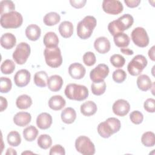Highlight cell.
Returning a JSON list of instances; mask_svg holds the SVG:
<instances>
[{"instance_id": "8", "label": "cell", "mask_w": 155, "mask_h": 155, "mask_svg": "<svg viewBox=\"0 0 155 155\" xmlns=\"http://www.w3.org/2000/svg\"><path fill=\"white\" fill-rule=\"evenodd\" d=\"M146 58L142 54L135 56L127 65V70L131 76L139 75L147 65Z\"/></svg>"}, {"instance_id": "12", "label": "cell", "mask_w": 155, "mask_h": 155, "mask_svg": "<svg viewBox=\"0 0 155 155\" xmlns=\"http://www.w3.org/2000/svg\"><path fill=\"white\" fill-rule=\"evenodd\" d=\"M102 6L103 10L110 15H118L124 10L122 4L118 0H104Z\"/></svg>"}, {"instance_id": "22", "label": "cell", "mask_w": 155, "mask_h": 155, "mask_svg": "<svg viewBox=\"0 0 155 155\" xmlns=\"http://www.w3.org/2000/svg\"><path fill=\"white\" fill-rule=\"evenodd\" d=\"M27 38L32 41H37L41 36V30L40 27L36 24H30L25 28Z\"/></svg>"}, {"instance_id": "17", "label": "cell", "mask_w": 155, "mask_h": 155, "mask_svg": "<svg viewBox=\"0 0 155 155\" xmlns=\"http://www.w3.org/2000/svg\"><path fill=\"white\" fill-rule=\"evenodd\" d=\"M52 117L47 113L39 114L36 118V125L41 130H46L50 127L52 124Z\"/></svg>"}, {"instance_id": "46", "label": "cell", "mask_w": 155, "mask_h": 155, "mask_svg": "<svg viewBox=\"0 0 155 155\" xmlns=\"http://www.w3.org/2000/svg\"><path fill=\"white\" fill-rule=\"evenodd\" d=\"M87 2L86 0H70V3L71 5L76 8H81L85 6V4Z\"/></svg>"}, {"instance_id": "33", "label": "cell", "mask_w": 155, "mask_h": 155, "mask_svg": "<svg viewBox=\"0 0 155 155\" xmlns=\"http://www.w3.org/2000/svg\"><path fill=\"white\" fill-rule=\"evenodd\" d=\"M142 143L147 147H151L155 145L154 133L152 131L145 132L141 137Z\"/></svg>"}, {"instance_id": "27", "label": "cell", "mask_w": 155, "mask_h": 155, "mask_svg": "<svg viewBox=\"0 0 155 155\" xmlns=\"http://www.w3.org/2000/svg\"><path fill=\"white\" fill-rule=\"evenodd\" d=\"M59 31L61 36L64 38L71 37L73 33V25L68 21L62 22L59 26Z\"/></svg>"}, {"instance_id": "51", "label": "cell", "mask_w": 155, "mask_h": 155, "mask_svg": "<svg viewBox=\"0 0 155 155\" xmlns=\"http://www.w3.org/2000/svg\"><path fill=\"white\" fill-rule=\"evenodd\" d=\"M5 154L7 155V154H13V155H16L17 154V153L16 151H15V150H14L13 148H8L7 150V152L5 153Z\"/></svg>"}, {"instance_id": "23", "label": "cell", "mask_w": 155, "mask_h": 155, "mask_svg": "<svg viewBox=\"0 0 155 155\" xmlns=\"http://www.w3.org/2000/svg\"><path fill=\"white\" fill-rule=\"evenodd\" d=\"M61 117L62 122L67 124H71L76 119V113L71 107H67L61 113Z\"/></svg>"}, {"instance_id": "50", "label": "cell", "mask_w": 155, "mask_h": 155, "mask_svg": "<svg viewBox=\"0 0 155 155\" xmlns=\"http://www.w3.org/2000/svg\"><path fill=\"white\" fill-rule=\"evenodd\" d=\"M120 51L122 53H124L125 54H127V55H132L134 53V52H133V51L132 50L129 49L128 48H121Z\"/></svg>"}, {"instance_id": "47", "label": "cell", "mask_w": 155, "mask_h": 155, "mask_svg": "<svg viewBox=\"0 0 155 155\" xmlns=\"http://www.w3.org/2000/svg\"><path fill=\"white\" fill-rule=\"evenodd\" d=\"M125 4L130 8H134L139 6L140 0H124Z\"/></svg>"}, {"instance_id": "31", "label": "cell", "mask_w": 155, "mask_h": 155, "mask_svg": "<svg viewBox=\"0 0 155 155\" xmlns=\"http://www.w3.org/2000/svg\"><path fill=\"white\" fill-rule=\"evenodd\" d=\"M61 20L60 15L54 12H51L47 13L44 18L43 22L45 25L53 26L57 24Z\"/></svg>"}, {"instance_id": "3", "label": "cell", "mask_w": 155, "mask_h": 155, "mask_svg": "<svg viewBox=\"0 0 155 155\" xmlns=\"http://www.w3.org/2000/svg\"><path fill=\"white\" fill-rule=\"evenodd\" d=\"M97 21L93 16H86L77 25V35L82 39L89 38L96 26Z\"/></svg>"}, {"instance_id": "21", "label": "cell", "mask_w": 155, "mask_h": 155, "mask_svg": "<svg viewBox=\"0 0 155 155\" xmlns=\"http://www.w3.org/2000/svg\"><path fill=\"white\" fill-rule=\"evenodd\" d=\"M16 43V39L11 33H5L1 37V45L6 50L12 49Z\"/></svg>"}, {"instance_id": "41", "label": "cell", "mask_w": 155, "mask_h": 155, "mask_svg": "<svg viewBox=\"0 0 155 155\" xmlns=\"http://www.w3.org/2000/svg\"><path fill=\"white\" fill-rule=\"evenodd\" d=\"M112 78L116 83H122L127 78V73L122 69H117L113 73Z\"/></svg>"}, {"instance_id": "13", "label": "cell", "mask_w": 155, "mask_h": 155, "mask_svg": "<svg viewBox=\"0 0 155 155\" xmlns=\"http://www.w3.org/2000/svg\"><path fill=\"white\" fill-rule=\"evenodd\" d=\"M112 110L114 114L123 117L127 115L130 110V105L126 100L120 99L114 102Z\"/></svg>"}, {"instance_id": "19", "label": "cell", "mask_w": 155, "mask_h": 155, "mask_svg": "<svg viewBox=\"0 0 155 155\" xmlns=\"http://www.w3.org/2000/svg\"><path fill=\"white\" fill-rule=\"evenodd\" d=\"M31 120V116L28 112L20 111L17 113L13 117V122L17 126L25 127L27 125Z\"/></svg>"}, {"instance_id": "24", "label": "cell", "mask_w": 155, "mask_h": 155, "mask_svg": "<svg viewBox=\"0 0 155 155\" xmlns=\"http://www.w3.org/2000/svg\"><path fill=\"white\" fill-rule=\"evenodd\" d=\"M43 42L46 48L57 47L59 44V38L54 32L49 31L44 35Z\"/></svg>"}, {"instance_id": "34", "label": "cell", "mask_w": 155, "mask_h": 155, "mask_svg": "<svg viewBox=\"0 0 155 155\" xmlns=\"http://www.w3.org/2000/svg\"><path fill=\"white\" fill-rule=\"evenodd\" d=\"M38 146L44 150H47L52 145V139L48 134H41L38 138L37 141Z\"/></svg>"}, {"instance_id": "36", "label": "cell", "mask_w": 155, "mask_h": 155, "mask_svg": "<svg viewBox=\"0 0 155 155\" xmlns=\"http://www.w3.org/2000/svg\"><path fill=\"white\" fill-rule=\"evenodd\" d=\"M15 69V64L11 59H6L2 62L1 65V73L5 74H12Z\"/></svg>"}, {"instance_id": "11", "label": "cell", "mask_w": 155, "mask_h": 155, "mask_svg": "<svg viewBox=\"0 0 155 155\" xmlns=\"http://www.w3.org/2000/svg\"><path fill=\"white\" fill-rule=\"evenodd\" d=\"M108 74V66L104 64H100L91 70L90 78L93 82H99L104 81Z\"/></svg>"}, {"instance_id": "9", "label": "cell", "mask_w": 155, "mask_h": 155, "mask_svg": "<svg viewBox=\"0 0 155 155\" xmlns=\"http://www.w3.org/2000/svg\"><path fill=\"white\" fill-rule=\"evenodd\" d=\"M31 52L30 45L24 42L19 43L13 53V59L19 65L24 64L27 61Z\"/></svg>"}, {"instance_id": "28", "label": "cell", "mask_w": 155, "mask_h": 155, "mask_svg": "<svg viewBox=\"0 0 155 155\" xmlns=\"http://www.w3.org/2000/svg\"><path fill=\"white\" fill-rule=\"evenodd\" d=\"M115 45L120 48H124L128 46L130 39L129 36L124 33H119L113 36Z\"/></svg>"}, {"instance_id": "6", "label": "cell", "mask_w": 155, "mask_h": 155, "mask_svg": "<svg viewBox=\"0 0 155 155\" xmlns=\"http://www.w3.org/2000/svg\"><path fill=\"white\" fill-rule=\"evenodd\" d=\"M44 54L45 62L49 67L51 68H58L62 65V56L61 50L58 47L45 48Z\"/></svg>"}, {"instance_id": "45", "label": "cell", "mask_w": 155, "mask_h": 155, "mask_svg": "<svg viewBox=\"0 0 155 155\" xmlns=\"http://www.w3.org/2000/svg\"><path fill=\"white\" fill-rule=\"evenodd\" d=\"M50 155H54V154H58V155H65V151L64 148L59 144L54 145L53 146L49 152Z\"/></svg>"}, {"instance_id": "2", "label": "cell", "mask_w": 155, "mask_h": 155, "mask_svg": "<svg viewBox=\"0 0 155 155\" xmlns=\"http://www.w3.org/2000/svg\"><path fill=\"white\" fill-rule=\"evenodd\" d=\"M120 127L121 124L118 119L109 117L98 125L97 131L102 137L108 138L112 134L118 132Z\"/></svg>"}, {"instance_id": "10", "label": "cell", "mask_w": 155, "mask_h": 155, "mask_svg": "<svg viewBox=\"0 0 155 155\" xmlns=\"http://www.w3.org/2000/svg\"><path fill=\"white\" fill-rule=\"evenodd\" d=\"M131 39L134 44L139 47H146L149 44V37L147 31L143 27L135 28L131 33Z\"/></svg>"}, {"instance_id": "18", "label": "cell", "mask_w": 155, "mask_h": 155, "mask_svg": "<svg viewBox=\"0 0 155 155\" xmlns=\"http://www.w3.org/2000/svg\"><path fill=\"white\" fill-rule=\"evenodd\" d=\"M63 82V79L61 76L54 74L48 78L47 81V87L51 91H58L61 89Z\"/></svg>"}, {"instance_id": "14", "label": "cell", "mask_w": 155, "mask_h": 155, "mask_svg": "<svg viewBox=\"0 0 155 155\" xmlns=\"http://www.w3.org/2000/svg\"><path fill=\"white\" fill-rule=\"evenodd\" d=\"M30 73L26 69L18 70L14 76V82L18 87L27 86L30 81Z\"/></svg>"}, {"instance_id": "37", "label": "cell", "mask_w": 155, "mask_h": 155, "mask_svg": "<svg viewBox=\"0 0 155 155\" xmlns=\"http://www.w3.org/2000/svg\"><path fill=\"white\" fill-rule=\"evenodd\" d=\"M91 90L93 94L100 96L103 94L106 90V83L105 81L93 82L91 85Z\"/></svg>"}, {"instance_id": "48", "label": "cell", "mask_w": 155, "mask_h": 155, "mask_svg": "<svg viewBox=\"0 0 155 155\" xmlns=\"http://www.w3.org/2000/svg\"><path fill=\"white\" fill-rule=\"evenodd\" d=\"M8 105V102L7 99L3 96H0V106H1V112L5 110Z\"/></svg>"}, {"instance_id": "43", "label": "cell", "mask_w": 155, "mask_h": 155, "mask_svg": "<svg viewBox=\"0 0 155 155\" xmlns=\"http://www.w3.org/2000/svg\"><path fill=\"white\" fill-rule=\"evenodd\" d=\"M130 119L133 124L139 125L142 122L143 120V116L140 111L134 110L130 113Z\"/></svg>"}, {"instance_id": "32", "label": "cell", "mask_w": 155, "mask_h": 155, "mask_svg": "<svg viewBox=\"0 0 155 155\" xmlns=\"http://www.w3.org/2000/svg\"><path fill=\"white\" fill-rule=\"evenodd\" d=\"M38 129L33 125H30L23 130V136L28 142H32L36 139L38 135Z\"/></svg>"}, {"instance_id": "1", "label": "cell", "mask_w": 155, "mask_h": 155, "mask_svg": "<svg viewBox=\"0 0 155 155\" xmlns=\"http://www.w3.org/2000/svg\"><path fill=\"white\" fill-rule=\"evenodd\" d=\"M134 22L133 17L130 14H124L117 19L108 24V30L113 36L119 33H123L130 28Z\"/></svg>"}, {"instance_id": "25", "label": "cell", "mask_w": 155, "mask_h": 155, "mask_svg": "<svg viewBox=\"0 0 155 155\" xmlns=\"http://www.w3.org/2000/svg\"><path fill=\"white\" fill-rule=\"evenodd\" d=\"M80 110L83 115L85 116H91L96 113L97 107L93 101H88L83 103L81 105Z\"/></svg>"}, {"instance_id": "39", "label": "cell", "mask_w": 155, "mask_h": 155, "mask_svg": "<svg viewBox=\"0 0 155 155\" xmlns=\"http://www.w3.org/2000/svg\"><path fill=\"white\" fill-rule=\"evenodd\" d=\"M110 61L111 64L116 68H121L125 63L124 57L119 54H114L112 55L110 57Z\"/></svg>"}, {"instance_id": "20", "label": "cell", "mask_w": 155, "mask_h": 155, "mask_svg": "<svg viewBox=\"0 0 155 155\" xmlns=\"http://www.w3.org/2000/svg\"><path fill=\"white\" fill-rule=\"evenodd\" d=\"M66 101L61 95H54L51 97L48 101L49 107L54 111L62 110L65 105Z\"/></svg>"}, {"instance_id": "7", "label": "cell", "mask_w": 155, "mask_h": 155, "mask_svg": "<svg viewBox=\"0 0 155 155\" xmlns=\"http://www.w3.org/2000/svg\"><path fill=\"white\" fill-rule=\"evenodd\" d=\"M77 151L84 155H93L95 153V147L90 139L85 136H79L75 140Z\"/></svg>"}, {"instance_id": "4", "label": "cell", "mask_w": 155, "mask_h": 155, "mask_svg": "<svg viewBox=\"0 0 155 155\" xmlns=\"http://www.w3.org/2000/svg\"><path fill=\"white\" fill-rule=\"evenodd\" d=\"M64 92L67 98L77 101L85 100L89 94L87 87L85 85L76 84H68L65 87Z\"/></svg>"}, {"instance_id": "30", "label": "cell", "mask_w": 155, "mask_h": 155, "mask_svg": "<svg viewBox=\"0 0 155 155\" xmlns=\"http://www.w3.org/2000/svg\"><path fill=\"white\" fill-rule=\"evenodd\" d=\"M48 76L45 71H38L34 76V83L39 87H45L47 85Z\"/></svg>"}, {"instance_id": "16", "label": "cell", "mask_w": 155, "mask_h": 155, "mask_svg": "<svg viewBox=\"0 0 155 155\" xmlns=\"http://www.w3.org/2000/svg\"><path fill=\"white\" fill-rule=\"evenodd\" d=\"M95 50L101 54H105L108 52L111 48L110 41L104 36H101L96 39L94 42Z\"/></svg>"}, {"instance_id": "52", "label": "cell", "mask_w": 155, "mask_h": 155, "mask_svg": "<svg viewBox=\"0 0 155 155\" xmlns=\"http://www.w3.org/2000/svg\"><path fill=\"white\" fill-rule=\"evenodd\" d=\"M34 154V153L31 152V151H24V152L22 153V154Z\"/></svg>"}, {"instance_id": "35", "label": "cell", "mask_w": 155, "mask_h": 155, "mask_svg": "<svg viewBox=\"0 0 155 155\" xmlns=\"http://www.w3.org/2000/svg\"><path fill=\"white\" fill-rule=\"evenodd\" d=\"M7 142L12 147H18L21 142V137L16 131H12L7 135Z\"/></svg>"}, {"instance_id": "26", "label": "cell", "mask_w": 155, "mask_h": 155, "mask_svg": "<svg viewBox=\"0 0 155 155\" xmlns=\"http://www.w3.org/2000/svg\"><path fill=\"white\" fill-rule=\"evenodd\" d=\"M137 85L139 90L147 91L152 87V82L150 78L147 74H140L137 79Z\"/></svg>"}, {"instance_id": "38", "label": "cell", "mask_w": 155, "mask_h": 155, "mask_svg": "<svg viewBox=\"0 0 155 155\" xmlns=\"http://www.w3.org/2000/svg\"><path fill=\"white\" fill-rule=\"evenodd\" d=\"M1 15H4L15 10V5L13 1L9 0H4L0 2Z\"/></svg>"}, {"instance_id": "15", "label": "cell", "mask_w": 155, "mask_h": 155, "mask_svg": "<svg viewBox=\"0 0 155 155\" xmlns=\"http://www.w3.org/2000/svg\"><path fill=\"white\" fill-rule=\"evenodd\" d=\"M85 73V68L80 63H73L70 64L68 67V73L70 76L74 79H82L84 77Z\"/></svg>"}, {"instance_id": "40", "label": "cell", "mask_w": 155, "mask_h": 155, "mask_svg": "<svg viewBox=\"0 0 155 155\" xmlns=\"http://www.w3.org/2000/svg\"><path fill=\"white\" fill-rule=\"evenodd\" d=\"M12 87V81L7 77H1L0 81V91L2 93H7L10 91Z\"/></svg>"}, {"instance_id": "5", "label": "cell", "mask_w": 155, "mask_h": 155, "mask_svg": "<svg viewBox=\"0 0 155 155\" xmlns=\"http://www.w3.org/2000/svg\"><path fill=\"white\" fill-rule=\"evenodd\" d=\"M1 25L4 28H17L21 26L23 22L22 15L16 12H11L1 16Z\"/></svg>"}, {"instance_id": "49", "label": "cell", "mask_w": 155, "mask_h": 155, "mask_svg": "<svg viewBox=\"0 0 155 155\" xmlns=\"http://www.w3.org/2000/svg\"><path fill=\"white\" fill-rule=\"evenodd\" d=\"M154 48L155 46H153L149 50H148V56L150 58V59L153 61H155V57H154Z\"/></svg>"}, {"instance_id": "44", "label": "cell", "mask_w": 155, "mask_h": 155, "mask_svg": "<svg viewBox=\"0 0 155 155\" xmlns=\"http://www.w3.org/2000/svg\"><path fill=\"white\" fill-rule=\"evenodd\" d=\"M144 109L148 113H154L155 100L153 98L147 99L143 104Z\"/></svg>"}, {"instance_id": "29", "label": "cell", "mask_w": 155, "mask_h": 155, "mask_svg": "<svg viewBox=\"0 0 155 155\" xmlns=\"http://www.w3.org/2000/svg\"><path fill=\"white\" fill-rule=\"evenodd\" d=\"M32 105V99L27 94H22L18 97L16 101V107L21 110H25Z\"/></svg>"}, {"instance_id": "42", "label": "cell", "mask_w": 155, "mask_h": 155, "mask_svg": "<svg viewBox=\"0 0 155 155\" xmlns=\"http://www.w3.org/2000/svg\"><path fill=\"white\" fill-rule=\"evenodd\" d=\"M83 62L88 67L92 66L95 64L96 62V58L94 53L91 51H87L83 55Z\"/></svg>"}]
</instances>
